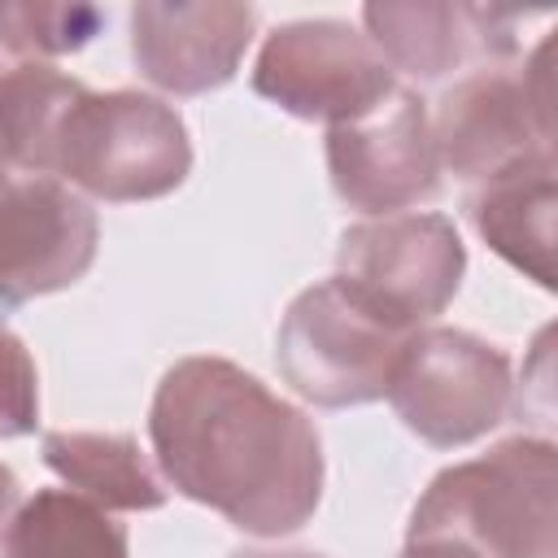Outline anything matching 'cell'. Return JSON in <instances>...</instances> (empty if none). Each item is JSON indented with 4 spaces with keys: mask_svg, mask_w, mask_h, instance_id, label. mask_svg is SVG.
<instances>
[{
    "mask_svg": "<svg viewBox=\"0 0 558 558\" xmlns=\"http://www.w3.org/2000/svg\"><path fill=\"white\" fill-rule=\"evenodd\" d=\"M166 488L248 536H288L323 501L318 427L227 357L174 362L148 405Z\"/></svg>",
    "mask_w": 558,
    "mask_h": 558,
    "instance_id": "cell-1",
    "label": "cell"
},
{
    "mask_svg": "<svg viewBox=\"0 0 558 558\" xmlns=\"http://www.w3.org/2000/svg\"><path fill=\"white\" fill-rule=\"evenodd\" d=\"M405 541H453L480 558L558 554V449L510 436L480 458L445 466L410 510Z\"/></svg>",
    "mask_w": 558,
    "mask_h": 558,
    "instance_id": "cell-2",
    "label": "cell"
},
{
    "mask_svg": "<svg viewBox=\"0 0 558 558\" xmlns=\"http://www.w3.org/2000/svg\"><path fill=\"white\" fill-rule=\"evenodd\" d=\"M192 140L174 105L148 92H78L57 131L48 179L96 201H157L183 187Z\"/></svg>",
    "mask_w": 558,
    "mask_h": 558,
    "instance_id": "cell-3",
    "label": "cell"
},
{
    "mask_svg": "<svg viewBox=\"0 0 558 558\" xmlns=\"http://www.w3.org/2000/svg\"><path fill=\"white\" fill-rule=\"evenodd\" d=\"M414 331H401L379 310H371L336 275L296 292L275 340V366L283 384L323 405H366L388 392L401 349Z\"/></svg>",
    "mask_w": 558,
    "mask_h": 558,
    "instance_id": "cell-4",
    "label": "cell"
},
{
    "mask_svg": "<svg viewBox=\"0 0 558 558\" xmlns=\"http://www.w3.org/2000/svg\"><path fill=\"white\" fill-rule=\"evenodd\" d=\"M549 39L510 70L484 65L458 78L432 118V144L440 170L480 183L519 157L554 148V83H549Z\"/></svg>",
    "mask_w": 558,
    "mask_h": 558,
    "instance_id": "cell-5",
    "label": "cell"
},
{
    "mask_svg": "<svg viewBox=\"0 0 558 558\" xmlns=\"http://www.w3.org/2000/svg\"><path fill=\"white\" fill-rule=\"evenodd\" d=\"M397 418L436 449L488 436L510 414V357L458 327H418L388 379Z\"/></svg>",
    "mask_w": 558,
    "mask_h": 558,
    "instance_id": "cell-6",
    "label": "cell"
},
{
    "mask_svg": "<svg viewBox=\"0 0 558 558\" xmlns=\"http://www.w3.org/2000/svg\"><path fill=\"white\" fill-rule=\"evenodd\" d=\"M253 92L292 118L344 126L397 92L379 48L336 17L283 22L266 35L253 61Z\"/></svg>",
    "mask_w": 558,
    "mask_h": 558,
    "instance_id": "cell-7",
    "label": "cell"
},
{
    "mask_svg": "<svg viewBox=\"0 0 558 558\" xmlns=\"http://www.w3.org/2000/svg\"><path fill=\"white\" fill-rule=\"evenodd\" d=\"M466 244L445 214H388L349 227L336 244V279L401 331L432 323L462 288Z\"/></svg>",
    "mask_w": 558,
    "mask_h": 558,
    "instance_id": "cell-8",
    "label": "cell"
},
{
    "mask_svg": "<svg viewBox=\"0 0 558 558\" xmlns=\"http://www.w3.org/2000/svg\"><path fill=\"white\" fill-rule=\"evenodd\" d=\"M327 174L349 209L371 218L410 214L440 183L427 105L410 87H397L371 113L327 126Z\"/></svg>",
    "mask_w": 558,
    "mask_h": 558,
    "instance_id": "cell-9",
    "label": "cell"
},
{
    "mask_svg": "<svg viewBox=\"0 0 558 558\" xmlns=\"http://www.w3.org/2000/svg\"><path fill=\"white\" fill-rule=\"evenodd\" d=\"M96 209L65 183L17 174L0 209V310L61 292L96 262Z\"/></svg>",
    "mask_w": 558,
    "mask_h": 558,
    "instance_id": "cell-10",
    "label": "cell"
},
{
    "mask_svg": "<svg viewBox=\"0 0 558 558\" xmlns=\"http://www.w3.org/2000/svg\"><path fill=\"white\" fill-rule=\"evenodd\" d=\"M257 9L231 0L205 4H135L131 61L144 83L170 96H201L235 78L253 44Z\"/></svg>",
    "mask_w": 558,
    "mask_h": 558,
    "instance_id": "cell-11",
    "label": "cell"
},
{
    "mask_svg": "<svg viewBox=\"0 0 558 558\" xmlns=\"http://www.w3.org/2000/svg\"><path fill=\"white\" fill-rule=\"evenodd\" d=\"M523 22L527 13L484 4H362V35L379 48L392 74L401 70L418 83L445 78L471 57H514Z\"/></svg>",
    "mask_w": 558,
    "mask_h": 558,
    "instance_id": "cell-12",
    "label": "cell"
},
{
    "mask_svg": "<svg viewBox=\"0 0 558 558\" xmlns=\"http://www.w3.org/2000/svg\"><path fill=\"white\" fill-rule=\"evenodd\" d=\"M554 148L519 157L514 166L480 179L466 192V218L480 240L541 288H554Z\"/></svg>",
    "mask_w": 558,
    "mask_h": 558,
    "instance_id": "cell-13",
    "label": "cell"
},
{
    "mask_svg": "<svg viewBox=\"0 0 558 558\" xmlns=\"http://www.w3.org/2000/svg\"><path fill=\"white\" fill-rule=\"evenodd\" d=\"M44 462L70 493L96 501L100 510H157L166 506L170 488L148 466L144 449L126 432H48Z\"/></svg>",
    "mask_w": 558,
    "mask_h": 558,
    "instance_id": "cell-14",
    "label": "cell"
},
{
    "mask_svg": "<svg viewBox=\"0 0 558 558\" xmlns=\"http://www.w3.org/2000/svg\"><path fill=\"white\" fill-rule=\"evenodd\" d=\"M4 558H126V527L70 488L26 497L4 532Z\"/></svg>",
    "mask_w": 558,
    "mask_h": 558,
    "instance_id": "cell-15",
    "label": "cell"
},
{
    "mask_svg": "<svg viewBox=\"0 0 558 558\" xmlns=\"http://www.w3.org/2000/svg\"><path fill=\"white\" fill-rule=\"evenodd\" d=\"M83 92L78 78L44 61L0 70V161L17 174H44L65 122V109Z\"/></svg>",
    "mask_w": 558,
    "mask_h": 558,
    "instance_id": "cell-16",
    "label": "cell"
},
{
    "mask_svg": "<svg viewBox=\"0 0 558 558\" xmlns=\"http://www.w3.org/2000/svg\"><path fill=\"white\" fill-rule=\"evenodd\" d=\"M105 26V9L96 4H0V48L17 57H65L92 44Z\"/></svg>",
    "mask_w": 558,
    "mask_h": 558,
    "instance_id": "cell-17",
    "label": "cell"
},
{
    "mask_svg": "<svg viewBox=\"0 0 558 558\" xmlns=\"http://www.w3.org/2000/svg\"><path fill=\"white\" fill-rule=\"evenodd\" d=\"M39 423V375L26 344L0 323V440L31 436Z\"/></svg>",
    "mask_w": 558,
    "mask_h": 558,
    "instance_id": "cell-18",
    "label": "cell"
},
{
    "mask_svg": "<svg viewBox=\"0 0 558 558\" xmlns=\"http://www.w3.org/2000/svg\"><path fill=\"white\" fill-rule=\"evenodd\" d=\"M26 497H22V484H17V475L0 462V541H4V532H9V523H13V514H17V506H22Z\"/></svg>",
    "mask_w": 558,
    "mask_h": 558,
    "instance_id": "cell-19",
    "label": "cell"
},
{
    "mask_svg": "<svg viewBox=\"0 0 558 558\" xmlns=\"http://www.w3.org/2000/svg\"><path fill=\"white\" fill-rule=\"evenodd\" d=\"M397 558H480L453 541H405V549Z\"/></svg>",
    "mask_w": 558,
    "mask_h": 558,
    "instance_id": "cell-20",
    "label": "cell"
},
{
    "mask_svg": "<svg viewBox=\"0 0 558 558\" xmlns=\"http://www.w3.org/2000/svg\"><path fill=\"white\" fill-rule=\"evenodd\" d=\"M227 558H323V554H310V549H235Z\"/></svg>",
    "mask_w": 558,
    "mask_h": 558,
    "instance_id": "cell-21",
    "label": "cell"
},
{
    "mask_svg": "<svg viewBox=\"0 0 558 558\" xmlns=\"http://www.w3.org/2000/svg\"><path fill=\"white\" fill-rule=\"evenodd\" d=\"M13 179H17V170H9V166L0 161V209H4V201H9V187H13Z\"/></svg>",
    "mask_w": 558,
    "mask_h": 558,
    "instance_id": "cell-22",
    "label": "cell"
}]
</instances>
